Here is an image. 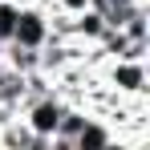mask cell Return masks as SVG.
I'll return each instance as SVG.
<instances>
[{"label": "cell", "instance_id": "6da1fadb", "mask_svg": "<svg viewBox=\"0 0 150 150\" xmlns=\"http://www.w3.org/2000/svg\"><path fill=\"white\" fill-rule=\"evenodd\" d=\"M65 105H69V101L61 98L57 89H45V93H37V98H28L25 105H21V122L33 130V138H37V142L53 146V138H57V126H61V114H65Z\"/></svg>", "mask_w": 150, "mask_h": 150}, {"label": "cell", "instance_id": "7a4b0ae2", "mask_svg": "<svg viewBox=\"0 0 150 150\" xmlns=\"http://www.w3.org/2000/svg\"><path fill=\"white\" fill-rule=\"evenodd\" d=\"M101 85L114 89L118 98H146L150 89V65L146 61H134V57H114L98 69Z\"/></svg>", "mask_w": 150, "mask_h": 150}, {"label": "cell", "instance_id": "3957f363", "mask_svg": "<svg viewBox=\"0 0 150 150\" xmlns=\"http://www.w3.org/2000/svg\"><path fill=\"white\" fill-rule=\"evenodd\" d=\"M49 37H53V28H49V8H45V0H41V4H21V12H16V28H12V45L45 49Z\"/></svg>", "mask_w": 150, "mask_h": 150}, {"label": "cell", "instance_id": "277c9868", "mask_svg": "<svg viewBox=\"0 0 150 150\" xmlns=\"http://www.w3.org/2000/svg\"><path fill=\"white\" fill-rule=\"evenodd\" d=\"M73 150H114V126L101 114H89L85 126L73 134Z\"/></svg>", "mask_w": 150, "mask_h": 150}, {"label": "cell", "instance_id": "5b68a950", "mask_svg": "<svg viewBox=\"0 0 150 150\" xmlns=\"http://www.w3.org/2000/svg\"><path fill=\"white\" fill-rule=\"evenodd\" d=\"M105 28H110V25H105V16H101L93 4L69 16V37H73V41H81V45H98Z\"/></svg>", "mask_w": 150, "mask_h": 150}, {"label": "cell", "instance_id": "8992f818", "mask_svg": "<svg viewBox=\"0 0 150 150\" xmlns=\"http://www.w3.org/2000/svg\"><path fill=\"white\" fill-rule=\"evenodd\" d=\"M4 65L28 77V73L41 69V49H25V45H12V41H8V45H4Z\"/></svg>", "mask_w": 150, "mask_h": 150}, {"label": "cell", "instance_id": "52a82bcc", "mask_svg": "<svg viewBox=\"0 0 150 150\" xmlns=\"http://www.w3.org/2000/svg\"><path fill=\"white\" fill-rule=\"evenodd\" d=\"M122 33L130 37V41H150V4H146V8H138V12L126 21Z\"/></svg>", "mask_w": 150, "mask_h": 150}, {"label": "cell", "instance_id": "ba28073f", "mask_svg": "<svg viewBox=\"0 0 150 150\" xmlns=\"http://www.w3.org/2000/svg\"><path fill=\"white\" fill-rule=\"evenodd\" d=\"M16 12H21V4H16V0H0V41H4V45L12 41V28H16Z\"/></svg>", "mask_w": 150, "mask_h": 150}, {"label": "cell", "instance_id": "9c48e42d", "mask_svg": "<svg viewBox=\"0 0 150 150\" xmlns=\"http://www.w3.org/2000/svg\"><path fill=\"white\" fill-rule=\"evenodd\" d=\"M89 4H93V0H45V8H49V12H69V16L81 12V8H89Z\"/></svg>", "mask_w": 150, "mask_h": 150}, {"label": "cell", "instance_id": "30bf717a", "mask_svg": "<svg viewBox=\"0 0 150 150\" xmlns=\"http://www.w3.org/2000/svg\"><path fill=\"white\" fill-rule=\"evenodd\" d=\"M0 61H4V41H0Z\"/></svg>", "mask_w": 150, "mask_h": 150}]
</instances>
